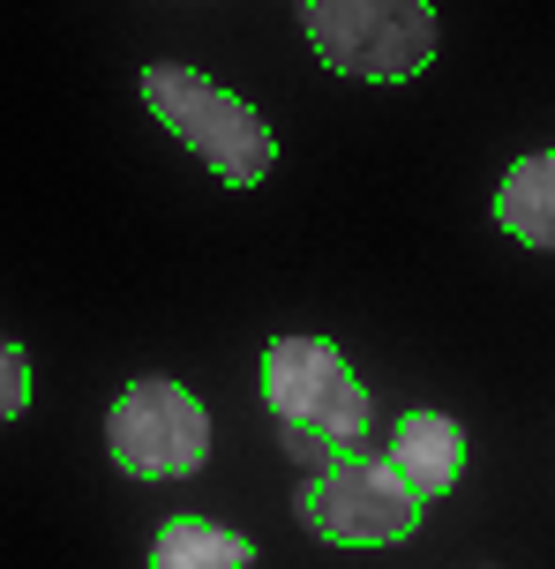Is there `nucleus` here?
<instances>
[{"mask_svg": "<svg viewBox=\"0 0 555 569\" xmlns=\"http://www.w3.org/2000/svg\"><path fill=\"white\" fill-rule=\"evenodd\" d=\"M136 90H143L150 120H166V128L210 166V180H226V188L270 180L278 136H270V120L256 113L248 98H234L226 83H210L196 68H174V60H150L143 76H136Z\"/></svg>", "mask_w": 555, "mask_h": 569, "instance_id": "obj_1", "label": "nucleus"}, {"mask_svg": "<svg viewBox=\"0 0 555 569\" xmlns=\"http://www.w3.org/2000/svg\"><path fill=\"white\" fill-rule=\"evenodd\" d=\"M264 405L293 442H316V450H368L376 435V405L330 338H270Z\"/></svg>", "mask_w": 555, "mask_h": 569, "instance_id": "obj_2", "label": "nucleus"}, {"mask_svg": "<svg viewBox=\"0 0 555 569\" xmlns=\"http://www.w3.org/2000/svg\"><path fill=\"white\" fill-rule=\"evenodd\" d=\"M300 23L323 68L360 76V83H406L436 60L428 0H300Z\"/></svg>", "mask_w": 555, "mask_h": 569, "instance_id": "obj_3", "label": "nucleus"}, {"mask_svg": "<svg viewBox=\"0 0 555 569\" xmlns=\"http://www.w3.org/2000/svg\"><path fill=\"white\" fill-rule=\"evenodd\" d=\"M106 450H113V465L128 480H188L210 457V412L188 382L143 375L106 412Z\"/></svg>", "mask_w": 555, "mask_h": 569, "instance_id": "obj_4", "label": "nucleus"}, {"mask_svg": "<svg viewBox=\"0 0 555 569\" xmlns=\"http://www.w3.org/2000/svg\"><path fill=\"white\" fill-rule=\"evenodd\" d=\"M300 510H308V525H316L323 540H338V547H398V540L420 532L428 502L390 472V457L323 450L316 487H308V502H300Z\"/></svg>", "mask_w": 555, "mask_h": 569, "instance_id": "obj_5", "label": "nucleus"}, {"mask_svg": "<svg viewBox=\"0 0 555 569\" xmlns=\"http://www.w3.org/2000/svg\"><path fill=\"white\" fill-rule=\"evenodd\" d=\"M390 472L420 495V502H443L450 487L466 480V427L450 420V412H406V420L390 427Z\"/></svg>", "mask_w": 555, "mask_h": 569, "instance_id": "obj_6", "label": "nucleus"}, {"mask_svg": "<svg viewBox=\"0 0 555 569\" xmlns=\"http://www.w3.org/2000/svg\"><path fill=\"white\" fill-rule=\"evenodd\" d=\"M496 226L526 248H555V150H533L503 172L496 188Z\"/></svg>", "mask_w": 555, "mask_h": 569, "instance_id": "obj_7", "label": "nucleus"}, {"mask_svg": "<svg viewBox=\"0 0 555 569\" xmlns=\"http://www.w3.org/2000/svg\"><path fill=\"white\" fill-rule=\"evenodd\" d=\"M256 540H240L210 517H166L158 540H150V569H248Z\"/></svg>", "mask_w": 555, "mask_h": 569, "instance_id": "obj_8", "label": "nucleus"}, {"mask_svg": "<svg viewBox=\"0 0 555 569\" xmlns=\"http://www.w3.org/2000/svg\"><path fill=\"white\" fill-rule=\"evenodd\" d=\"M23 405H30V360H23V345L0 338V420H16Z\"/></svg>", "mask_w": 555, "mask_h": 569, "instance_id": "obj_9", "label": "nucleus"}]
</instances>
